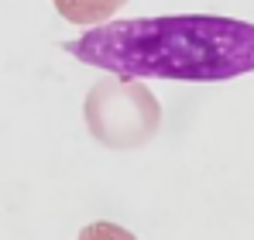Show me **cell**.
I'll use <instances>...</instances> for the list:
<instances>
[{
  "label": "cell",
  "mask_w": 254,
  "mask_h": 240,
  "mask_svg": "<svg viewBox=\"0 0 254 240\" xmlns=\"http://www.w3.org/2000/svg\"><path fill=\"white\" fill-rule=\"evenodd\" d=\"M52 3L65 21L83 24V28H100V24H107V17H114L117 7H124L127 0H52Z\"/></svg>",
  "instance_id": "cell-3"
},
{
  "label": "cell",
  "mask_w": 254,
  "mask_h": 240,
  "mask_svg": "<svg viewBox=\"0 0 254 240\" xmlns=\"http://www.w3.org/2000/svg\"><path fill=\"white\" fill-rule=\"evenodd\" d=\"M79 240H134V237L114 223H93V227H86V234Z\"/></svg>",
  "instance_id": "cell-4"
},
{
  "label": "cell",
  "mask_w": 254,
  "mask_h": 240,
  "mask_svg": "<svg viewBox=\"0 0 254 240\" xmlns=\"http://www.w3.org/2000/svg\"><path fill=\"white\" fill-rule=\"evenodd\" d=\"M62 52L124 79L223 82L254 72V24L216 14L107 21L62 41Z\"/></svg>",
  "instance_id": "cell-1"
},
{
  "label": "cell",
  "mask_w": 254,
  "mask_h": 240,
  "mask_svg": "<svg viewBox=\"0 0 254 240\" xmlns=\"http://www.w3.org/2000/svg\"><path fill=\"white\" fill-rule=\"evenodd\" d=\"M83 117L103 148H141L162 127V107L137 79L110 76L89 89Z\"/></svg>",
  "instance_id": "cell-2"
}]
</instances>
